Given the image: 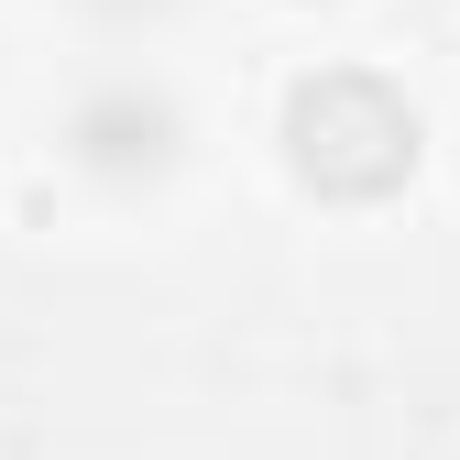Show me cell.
Wrapping results in <instances>:
<instances>
[{
	"mask_svg": "<svg viewBox=\"0 0 460 460\" xmlns=\"http://www.w3.org/2000/svg\"><path fill=\"white\" fill-rule=\"evenodd\" d=\"M285 164H296V187H318L340 208H373L417 176V110L373 66H318L285 99Z\"/></svg>",
	"mask_w": 460,
	"mask_h": 460,
	"instance_id": "cell-1",
	"label": "cell"
},
{
	"mask_svg": "<svg viewBox=\"0 0 460 460\" xmlns=\"http://www.w3.org/2000/svg\"><path fill=\"white\" fill-rule=\"evenodd\" d=\"M66 12H77L99 44H154V33L187 22V0H66Z\"/></svg>",
	"mask_w": 460,
	"mask_h": 460,
	"instance_id": "cell-3",
	"label": "cell"
},
{
	"mask_svg": "<svg viewBox=\"0 0 460 460\" xmlns=\"http://www.w3.org/2000/svg\"><path fill=\"white\" fill-rule=\"evenodd\" d=\"M187 143H198V121H187V99H176L164 66H88L66 88V110H55V154H66L99 198L176 187Z\"/></svg>",
	"mask_w": 460,
	"mask_h": 460,
	"instance_id": "cell-2",
	"label": "cell"
}]
</instances>
